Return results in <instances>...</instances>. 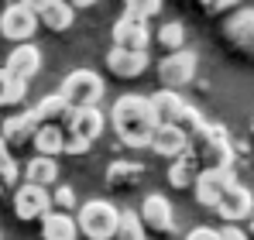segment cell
Returning <instances> with one entry per match:
<instances>
[{"label": "cell", "mask_w": 254, "mask_h": 240, "mask_svg": "<svg viewBox=\"0 0 254 240\" xmlns=\"http://www.w3.org/2000/svg\"><path fill=\"white\" fill-rule=\"evenodd\" d=\"M110 123H114L117 137L124 141L127 148H148V141H151V134L158 127L148 96H137V93H127V96H121L114 103Z\"/></svg>", "instance_id": "1"}, {"label": "cell", "mask_w": 254, "mask_h": 240, "mask_svg": "<svg viewBox=\"0 0 254 240\" xmlns=\"http://www.w3.org/2000/svg\"><path fill=\"white\" fill-rule=\"evenodd\" d=\"M72 220H76V230L86 240H114L117 223H121V209L107 199H89L79 206V213Z\"/></svg>", "instance_id": "2"}, {"label": "cell", "mask_w": 254, "mask_h": 240, "mask_svg": "<svg viewBox=\"0 0 254 240\" xmlns=\"http://www.w3.org/2000/svg\"><path fill=\"white\" fill-rule=\"evenodd\" d=\"M189 155L196 158L199 168H230V161H234V148H230V137H227V130L223 127H216V123H206L192 141H189Z\"/></svg>", "instance_id": "3"}, {"label": "cell", "mask_w": 254, "mask_h": 240, "mask_svg": "<svg viewBox=\"0 0 254 240\" xmlns=\"http://www.w3.org/2000/svg\"><path fill=\"white\" fill-rule=\"evenodd\" d=\"M59 96H62V103H65L69 110L96 107V103L103 100V79H100L96 72H89V69H76V72L65 76Z\"/></svg>", "instance_id": "4"}, {"label": "cell", "mask_w": 254, "mask_h": 240, "mask_svg": "<svg viewBox=\"0 0 254 240\" xmlns=\"http://www.w3.org/2000/svg\"><path fill=\"white\" fill-rule=\"evenodd\" d=\"M38 31V14H35V3L21 0V3H10L3 14H0V35L17 45H31V35Z\"/></svg>", "instance_id": "5"}, {"label": "cell", "mask_w": 254, "mask_h": 240, "mask_svg": "<svg viewBox=\"0 0 254 240\" xmlns=\"http://www.w3.org/2000/svg\"><path fill=\"white\" fill-rule=\"evenodd\" d=\"M196 76V52H189V48H182V52H169L162 62H158V79L165 82V89H179V86H186V82H192Z\"/></svg>", "instance_id": "6"}, {"label": "cell", "mask_w": 254, "mask_h": 240, "mask_svg": "<svg viewBox=\"0 0 254 240\" xmlns=\"http://www.w3.org/2000/svg\"><path fill=\"white\" fill-rule=\"evenodd\" d=\"M237 179H234V168H203L199 172V179H196V202L199 206H210L216 209V202L223 199V192L234 185Z\"/></svg>", "instance_id": "7"}, {"label": "cell", "mask_w": 254, "mask_h": 240, "mask_svg": "<svg viewBox=\"0 0 254 240\" xmlns=\"http://www.w3.org/2000/svg\"><path fill=\"white\" fill-rule=\"evenodd\" d=\"M62 123H65L62 130L69 137H79V141H89L93 144V137H100V130L107 127V117H103L100 107H83V110H69Z\"/></svg>", "instance_id": "8"}, {"label": "cell", "mask_w": 254, "mask_h": 240, "mask_svg": "<svg viewBox=\"0 0 254 240\" xmlns=\"http://www.w3.org/2000/svg\"><path fill=\"white\" fill-rule=\"evenodd\" d=\"M52 209V192L48 189H38V185H17L14 189V213H17V220H42L45 213Z\"/></svg>", "instance_id": "9"}, {"label": "cell", "mask_w": 254, "mask_h": 240, "mask_svg": "<svg viewBox=\"0 0 254 240\" xmlns=\"http://www.w3.org/2000/svg\"><path fill=\"white\" fill-rule=\"evenodd\" d=\"M172 216H175V213H172V202L165 199L162 192H151L148 199L141 202V213H137L141 227H144V230H155V234H172V227H175Z\"/></svg>", "instance_id": "10"}, {"label": "cell", "mask_w": 254, "mask_h": 240, "mask_svg": "<svg viewBox=\"0 0 254 240\" xmlns=\"http://www.w3.org/2000/svg\"><path fill=\"white\" fill-rule=\"evenodd\" d=\"M38 69H42V52H38L35 45H17V48L7 55V62H3V76L24 82V86H28V79H31Z\"/></svg>", "instance_id": "11"}, {"label": "cell", "mask_w": 254, "mask_h": 240, "mask_svg": "<svg viewBox=\"0 0 254 240\" xmlns=\"http://www.w3.org/2000/svg\"><path fill=\"white\" fill-rule=\"evenodd\" d=\"M148 148L155 151V155H162V158H182V155H189V137L179 130V127H169V123H158L155 127V134H151V141H148Z\"/></svg>", "instance_id": "12"}, {"label": "cell", "mask_w": 254, "mask_h": 240, "mask_svg": "<svg viewBox=\"0 0 254 240\" xmlns=\"http://www.w3.org/2000/svg\"><path fill=\"white\" fill-rule=\"evenodd\" d=\"M251 209H254V196L244 189V185H237V182L223 192V199L216 202L220 220H230V227H237V220H248Z\"/></svg>", "instance_id": "13"}, {"label": "cell", "mask_w": 254, "mask_h": 240, "mask_svg": "<svg viewBox=\"0 0 254 240\" xmlns=\"http://www.w3.org/2000/svg\"><path fill=\"white\" fill-rule=\"evenodd\" d=\"M148 45H151L148 24L130 21V17H121L114 24V48H121V52H148Z\"/></svg>", "instance_id": "14"}, {"label": "cell", "mask_w": 254, "mask_h": 240, "mask_svg": "<svg viewBox=\"0 0 254 240\" xmlns=\"http://www.w3.org/2000/svg\"><path fill=\"white\" fill-rule=\"evenodd\" d=\"M223 35H227L230 45H237L241 52L254 55V10L251 7H248V10H237V14L223 24Z\"/></svg>", "instance_id": "15"}, {"label": "cell", "mask_w": 254, "mask_h": 240, "mask_svg": "<svg viewBox=\"0 0 254 240\" xmlns=\"http://www.w3.org/2000/svg\"><path fill=\"white\" fill-rule=\"evenodd\" d=\"M148 103H151V110H155V120H158V123H169V127H175V123L182 120V114L189 110V103H186L179 93H172V89H158L155 96H148Z\"/></svg>", "instance_id": "16"}, {"label": "cell", "mask_w": 254, "mask_h": 240, "mask_svg": "<svg viewBox=\"0 0 254 240\" xmlns=\"http://www.w3.org/2000/svg\"><path fill=\"white\" fill-rule=\"evenodd\" d=\"M35 14H38V24L52 28V31H65V28H72L76 7L65 0H42V3H35Z\"/></svg>", "instance_id": "17"}, {"label": "cell", "mask_w": 254, "mask_h": 240, "mask_svg": "<svg viewBox=\"0 0 254 240\" xmlns=\"http://www.w3.org/2000/svg\"><path fill=\"white\" fill-rule=\"evenodd\" d=\"M107 69L121 79H134L148 69V52H121V48H110L107 55Z\"/></svg>", "instance_id": "18"}, {"label": "cell", "mask_w": 254, "mask_h": 240, "mask_svg": "<svg viewBox=\"0 0 254 240\" xmlns=\"http://www.w3.org/2000/svg\"><path fill=\"white\" fill-rule=\"evenodd\" d=\"M35 130H38V123H35L31 110H28V114H17V117L3 120V134H0V141H3V148H24V144L35 137Z\"/></svg>", "instance_id": "19"}, {"label": "cell", "mask_w": 254, "mask_h": 240, "mask_svg": "<svg viewBox=\"0 0 254 240\" xmlns=\"http://www.w3.org/2000/svg\"><path fill=\"white\" fill-rule=\"evenodd\" d=\"M76 220L72 213H59V209H48L42 216V240H76Z\"/></svg>", "instance_id": "20"}, {"label": "cell", "mask_w": 254, "mask_h": 240, "mask_svg": "<svg viewBox=\"0 0 254 240\" xmlns=\"http://www.w3.org/2000/svg\"><path fill=\"white\" fill-rule=\"evenodd\" d=\"M31 144H35L38 158H59V155H62V144H65V130H62L59 123H45V127L35 130Z\"/></svg>", "instance_id": "21"}, {"label": "cell", "mask_w": 254, "mask_h": 240, "mask_svg": "<svg viewBox=\"0 0 254 240\" xmlns=\"http://www.w3.org/2000/svg\"><path fill=\"white\" fill-rule=\"evenodd\" d=\"M24 182L28 185H38V189H48V185H55L59 182V161L55 158H35L24 165Z\"/></svg>", "instance_id": "22"}, {"label": "cell", "mask_w": 254, "mask_h": 240, "mask_svg": "<svg viewBox=\"0 0 254 240\" xmlns=\"http://www.w3.org/2000/svg\"><path fill=\"white\" fill-rule=\"evenodd\" d=\"M199 165H196V158L192 155H182V158H175L169 165V185L172 189H192L196 185V179H199Z\"/></svg>", "instance_id": "23"}, {"label": "cell", "mask_w": 254, "mask_h": 240, "mask_svg": "<svg viewBox=\"0 0 254 240\" xmlns=\"http://www.w3.org/2000/svg\"><path fill=\"white\" fill-rule=\"evenodd\" d=\"M65 114H69V107L62 103V96H59V93H52V96L38 100V107L31 110V117H35V123H38V127H45V123H59V127H62Z\"/></svg>", "instance_id": "24"}, {"label": "cell", "mask_w": 254, "mask_h": 240, "mask_svg": "<svg viewBox=\"0 0 254 240\" xmlns=\"http://www.w3.org/2000/svg\"><path fill=\"white\" fill-rule=\"evenodd\" d=\"M141 165H134V161H114L110 168H107V182L110 185H130V182H137L141 179Z\"/></svg>", "instance_id": "25"}, {"label": "cell", "mask_w": 254, "mask_h": 240, "mask_svg": "<svg viewBox=\"0 0 254 240\" xmlns=\"http://www.w3.org/2000/svg\"><path fill=\"white\" fill-rule=\"evenodd\" d=\"M158 45H162L165 52H182V45H186V28H182V21L162 24V28H158Z\"/></svg>", "instance_id": "26"}, {"label": "cell", "mask_w": 254, "mask_h": 240, "mask_svg": "<svg viewBox=\"0 0 254 240\" xmlns=\"http://www.w3.org/2000/svg\"><path fill=\"white\" fill-rule=\"evenodd\" d=\"M114 240H148V237H144L141 220H137V213L121 209V223H117V234H114Z\"/></svg>", "instance_id": "27"}, {"label": "cell", "mask_w": 254, "mask_h": 240, "mask_svg": "<svg viewBox=\"0 0 254 240\" xmlns=\"http://www.w3.org/2000/svg\"><path fill=\"white\" fill-rule=\"evenodd\" d=\"M24 93H28L24 82L3 76V69H0V107H17V103L24 100Z\"/></svg>", "instance_id": "28"}, {"label": "cell", "mask_w": 254, "mask_h": 240, "mask_svg": "<svg viewBox=\"0 0 254 240\" xmlns=\"http://www.w3.org/2000/svg\"><path fill=\"white\" fill-rule=\"evenodd\" d=\"M158 10H162V3H158V0H130V3L124 7V17L148 24V17H155Z\"/></svg>", "instance_id": "29"}, {"label": "cell", "mask_w": 254, "mask_h": 240, "mask_svg": "<svg viewBox=\"0 0 254 240\" xmlns=\"http://www.w3.org/2000/svg\"><path fill=\"white\" fill-rule=\"evenodd\" d=\"M52 202H55V209H59V213H69V209L76 206V192H72L69 185H59V189L52 192Z\"/></svg>", "instance_id": "30"}, {"label": "cell", "mask_w": 254, "mask_h": 240, "mask_svg": "<svg viewBox=\"0 0 254 240\" xmlns=\"http://www.w3.org/2000/svg\"><path fill=\"white\" fill-rule=\"evenodd\" d=\"M83 151H89V141H79V137H69V134H65L62 155H83Z\"/></svg>", "instance_id": "31"}, {"label": "cell", "mask_w": 254, "mask_h": 240, "mask_svg": "<svg viewBox=\"0 0 254 240\" xmlns=\"http://www.w3.org/2000/svg\"><path fill=\"white\" fill-rule=\"evenodd\" d=\"M186 240H220V234L210 230V227H196V230H189V234H186Z\"/></svg>", "instance_id": "32"}, {"label": "cell", "mask_w": 254, "mask_h": 240, "mask_svg": "<svg viewBox=\"0 0 254 240\" xmlns=\"http://www.w3.org/2000/svg\"><path fill=\"white\" fill-rule=\"evenodd\" d=\"M216 234H220V240H251L244 230H241V227H230V223H227L223 230H216Z\"/></svg>", "instance_id": "33"}, {"label": "cell", "mask_w": 254, "mask_h": 240, "mask_svg": "<svg viewBox=\"0 0 254 240\" xmlns=\"http://www.w3.org/2000/svg\"><path fill=\"white\" fill-rule=\"evenodd\" d=\"M10 158V151H7V148H3V141H0V161H7Z\"/></svg>", "instance_id": "34"}, {"label": "cell", "mask_w": 254, "mask_h": 240, "mask_svg": "<svg viewBox=\"0 0 254 240\" xmlns=\"http://www.w3.org/2000/svg\"><path fill=\"white\" fill-rule=\"evenodd\" d=\"M251 237H254V220H251Z\"/></svg>", "instance_id": "35"}, {"label": "cell", "mask_w": 254, "mask_h": 240, "mask_svg": "<svg viewBox=\"0 0 254 240\" xmlns=\"http://www.w3.org/2000/svg\"><path fill=\"white\" fill-rule=\"evenodd\" d=\"M251 134H254V120H251Z\"/></svg>", "instance_id": "36"}, {"label": "cell", "mask_w": 254, "mask_h": 240, "mask_svg": "<svg viewBox=\"0 0 254 240\" xmlns=\"http://www.w3.org/2000/svg\"><path fill=\"white\" fill-rule=\"evenodd\" d=\"M0 192H3V185H0Z\"/></svg>", "instance_id": "37"}]
</instances>
